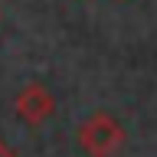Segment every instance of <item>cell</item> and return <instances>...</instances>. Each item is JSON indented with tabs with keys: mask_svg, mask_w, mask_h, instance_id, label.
Instances as JSON below:
<instances>
[{
	"mask_svg": "<svg viewBox=\"0 0 157 157\" xmlns=\"http://www.w3.org/2000/svg\"><path fill=\"white\" fill-rule=\"evenodd\" d=\"M78 144L88 157H115L124 144V128L115 115L95 111L85 124L78 128Z\"/></svg>",
	"mask_w": 157,
	"mask_h": 157,
	"instance_id": "1",
	"label": "cell"
},
{
	"mask_svg": "<svg viewBox=\"0 0 157 157\" xmlns=\"http://www.w3.org/2000/svg\"><path fill=\"white\" fill-rule=\"evenodd\" d=\"M13 108H17L20 121H26V124L36 128V124H46L49 118L56 115V95H52L43 82H29V85L20 88Z\"/></svg>",
	"mask_w": 157,
	"mask_h": 157,
	"instance_id": "2",
	"label": "cell"
},
{
	"mask_svg": "<svg viewBox=\"0 0 157 157\" xmlns=\"http://www.w3.org/2000/svg\"><path fill=\"white\" fill-rule=\"evenodd\" d=\"M0 157H17V151H13L7 141H0Z\"/></svg>",
	"mask_w": 157,
	"mask_h": 157,
	"instance_id": "3",
	"label": "cell"
}]
</instances>
